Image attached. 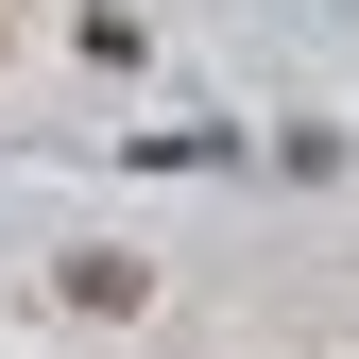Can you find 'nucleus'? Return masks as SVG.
Instances as JSON below:
<instances>
[]
</instances>
